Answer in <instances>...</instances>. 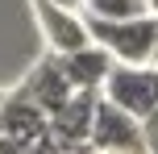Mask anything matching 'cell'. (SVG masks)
<instances>
[{
	"mask_svg": "<svg viewBox=\"0 0 158 154\" xmlns=\"http://www.w3.org/2000/svg\"><path fill=\"white\" fill-rule=\"evenodd\" d=\"M92 21H137L150 17V0H83Z\"/></svg>",
	"mask_w": 158,
	"mask_h": 154,
	"instance_id": "cell-9",
	"label": "cell"
},
{
	"mask_svg": "<svg viewBox=\"0 0 158 154\" xmlns=\"http://www.w3.org/2000/svg\"><path fill=\"white\" fill-rule=\"evenodd\" d=\"M38 21H42V33H46V42H50V50H54V58L79 54V50L92 46L83 13H63V8H54V4H46V0H38Z\"/></svg>",
	"mask_w": 158,
	"mask_h": 154,
	"instance_id": "cell-5",
	"label": "cell"
},
{
	"mask_svg": "<svg viewBox=\"0 0 158 154\" xmlns=\"http://www.w3.org/2000/svg\"><path fill=\"white\" fill-rule=\"evenodd\" d=\"M142 133H146V154H158V113L142 121Z\"/></svg>",
	"mask_w": 158,
	"mask_h": 154,
	"instance_id": "cell-10",
	"label": "cell"
},
{
	"mask_svg": "<svg viewBox=\"0 0 158 154\" xmlns=\"http://www.w3.org/2000/svg\"><path fill=\"white\" fill-rule=\"evenodd\" d=\"M0 133L13 142H25V146H38L50 133V117L17 92V96H4V104H0Z\"/></svg>",
	"mask_w": 158,
	"mask_h": 154,
	"instance_id": "cell-6",
	"label": "cell"
},
{
	"mask_svg": "<svg viewBox=\"0 0 158 154\" xmlns=\"http://www.w3.org/2000/svg\"><path fill=\"white\" fill-rule=\"evenodd\" d=\"M100 100H108L112 108H121L133 121L154 117L158 113V67H121V63H112Z\"/></svg>",
	"mask_w": 158,
	"mask_h": 154,
	"instance_id": "cell-2",
	"label": "cell"
},
{
	"mask_svg": "<svg viewBox=\"0 0 158 154\" xmlns=\"http://www.w3.org/2000/svg\"><path fill=\"white\" fill-rule=\"evenodd\" d=\"M96 104H100V96H96V92H75V96L67 100L54 117H50V138H54L58 146H67V150L87 146V142H92Z\"/></svg>",
	"mask_w": 158,
	"mask_h": 154,
	"instance_id": "cell-4",
	"label": "cell"
},
{
	"mask_svg": "<svg viewBox=\"0 0 158 154\" xmlns=\"http://www.w3.org/2000/svg\"><path fill=\"white\" fill-rule=\"evenodd\" d=\"M87 150H96V154H146L142 121H133V117H125L121 108H112L108 100H100V104H96Z\"/></svg>",
	"mask_w": 158,
	"mask_h": 154,
	"instance_id": "cell-3",
	"label": "cell"
},
{
	"mask_svg": "<svg viewBox=\"0 0 158 154\" xmlns=\"http://www.w3.org/2000/svg\"><path fill=\"white\" fill-rule=\"evenodd\" d=\"M0 104H4V96H0Z\"/></svg>",
	"mask_w": 158,
	"mask_h": 154,
	"instance_id": "cell-14",
	"label": "cell"
},
{
	"mask_svg": "<svg viewBox=\"0 0 158 154\" xmlns=\"http://www.w3.org/2000/svg\"><path fill=\"white\" fill-rule=\"evenodd\" d=\"M87 21V38L100 46L112 63L121 67H150L158 63V17H137V21Z\"/></svg>",
	"mask_w": 158,
	"mask_h": 154,
	"instance_id": "cell-1",
	"label": "cell"
},
{
	"mask_svg": "<svg viewBox=\"0 0 158 154\" xmlns=\"http://www.w3.org/2000/svg\"><path fill=\"white\" fill-rule=\"evenodd\" d=\"M21 96L29 100V104H38L46 117H54L58 108H63L67 100L75 96V88L67 83V75H63V67H58V58L50 54L46 63H42L38 71H33L29 79H25V92H21Z\"/></svg>",
	"mask_w": 158,
	"mask_h": 154,
	"instance_id": "cell-7",
	"label": "cell"
},
{
	"mask_svg": "<svg viewBox=\"0 0 158 154\" xmlns=\"http://www.w3.org/2000/svg\"><path fill=\"white\" fill-rule=\"evenodd\" d=\"M150 13H154V17H158V0H150Z\"/></svg>",
	"mask_w": 158,
	"mask_h": 154,
	"instance_id": "cell-12",
	"label": "cell"
},
{
	"mask_svg": "<svg viewBox=\"0 0 158 154\" xmlns=\"http://www.w3.org/2000/svg\"><path fill=\"white\" fill-rule=\"evenodd\" d=\"M83 154H96V150H83Z\"/></svg>",
	"mask_w": 158,
	"mask_h": 154,
	"instance_id": "cell-13",
	"label": "cell"
},
{
	"mask_svg": "<svg viewBox=\"0 0 158 154\" xmlns=\"http://www.w3.org/2000/svg\"><path fill=\"white\" fill-rule=\"evenodd\" d=\"M46 4L63 8V13H83V0H46Z\"/></svg>",
	"mask_w": 158,
	"mask_h": 154,
	"instance_id": "cell-11",
	"label": "cell"
},
{
	"mask_svg": "<svg viewBox=\"0 0 158 154\" xmlns=\"http://www.w3.org/2000/svg\"><path fill=\"white\" fill-rule=\"evenodd\" d=\"M58 67H63L67 83H71L75 92H96V88H104V79H108L112 58L104 54L100 46H87V50H79V54L58 58Z\"/></svg>",
	"mask_w": 158,
	"mask_h": 154,
	"instance_id": "cell-8",
	"label": "cell"
}]
</instances>
